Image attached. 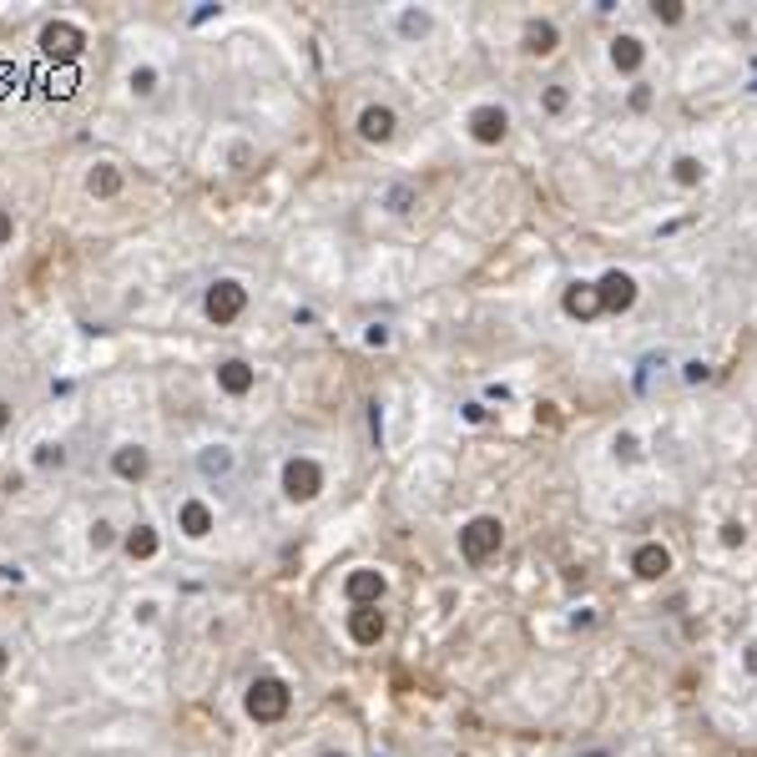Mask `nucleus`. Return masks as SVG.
Instances as JSON below:
<instances>
[{"instance_id": "f257e3e1", "label": "nucleus", "mask_w": 757, "mask_h": 757, "mask_svg": "<svg viewBox=\"0 0 757 757\" xmlns=\"http://www.w3.org/2000/svg\"><path fill=\"white\" fill-rule=\"evenodd\" d=\"M288 681L283 677H257L253 687H248V717L253 722H278L283 712H288Z\"/></svg>"}, {"instance_id": "f03ea898", "label": "nucleus", "mask_w": 757, "mask_h": 757, "mask_svg": "<svg viewBox=\"0 0 757 757\" xmlns=\"http://www.w3.org/2000/svg\"><path fill=\"white\" fill-rule=\"evenodd\" d=\"M283 490H288V500H313L323 490V470L313 460H288L283 464Z\"/></svg>"}, {"instance_id": "7ed1b4c3", "label": "nucleus", "mask_w": 757, "mask_h": 757, "mask_svg": "<svg viewBox=\"0 0 757 757\" xmlns=\"http://www.w3.org/2000/svg\"><path fill=\"white\" fill-rule=\"evenodd\" d=\"M243 303H248L243 283L222 278V283H212V293H207V319H218V323H232V319H238V313H243Z\"/></svg>"}, {"instance_id": "20e7f679", "label": "nucleus", "mask_w": 757, "mask_h": 757, "mask_svg": "<svg viewBox=\"0 0 757 757\" xmlns=\"http://www.w3.org/2000/svg\"><path fill=\"white\" fill-rule=\"evenodd\" d=\"M112 470L122 480H141V475H147V449H141V445H122L112 455Z\"/></svg>"}, {"instance_id": "39448f33", "label": "nucleus", "mask_w": 757, "mask_h": 757, "mask_svg": "<svg viewBox=\"0 0 757 757\" xmlns=\"http://www.w3.org/2000/svg\"><path fill=\"white\" fill-rule=\"evenodd\" d=\"M218 384L228 389V394H248V389H253V369H248L243 359H228L218 369Z\"/></svg>"}, {"instance_id": "423d86ee", "label": "nucleus", "mask_w": 757, "mask_h": 757, "mask_svg": "<svg viewBox=\"0 0 757 757\" xmlns=\"http://www.w3.org/2000/svg\"><path fill=\"white\" fill-rule=\"evenodd\" d=\"M495 540H500V526H495V520H475V526H470V536H464V551L480 561V555H485Z\"/></svg>"}, {"instance_id": "0eeeda50", "label": "nucleus", "mask_w": 757, "mask_h": 757, "mask_svg": "<svg viewBox=\"0 0 757 757\" xmlns=\"http://www.w3.org/2000/svg\"><path fill=\"white\" fill-rule=\"evenodd\" d=\"M182 530H187L193 540H203L207 530H212V510H207L203 500H187L182 505Z\"/></svg>"}, {"instance_id": "6e6552de", "label": "nucleus", "mask_w": 757, "mask_h": 757, "mask_svg": "<svg viewBox=\"0 0 757 757\" xmlns=\"http://www.w3.org/2000/svg\"><path fill=\"white\" fill-rule=\"evenodd\" d=\"M46 51L51 56H77L81 51V31L77 26H51L46 31Z\"/></svg>"}, {"instance_id": "1a4fd4ad", "label": "nucleus", "mask_w": 757, "mask_h": 757, "mask_svg": "<svg viewBox=\"0 0 757 757\" xmlns=\"http://www.w3.org/2000/svg\"><path fill=\"white\" fill-rule=\"evenodd\" d=\"M197 464H203L207 480H212V475H228V470H232V449H228V445H207L203 455H197Z\"/></svg>"}, {"instance_id": "9d476101", "label": "nucleus", "mask_w": 757, "mask_h": 757, "mask_svg": "<svg viewBox=\"0 0 757 757\" xmlns=\"http://www.w3.org/2000/svg\"><path fill=\"white\" fill-rule=\"evenodd\" d=\"M359 127H364V137H369V141H384L389 131H394V112H384V106H369Z\"/></svg>"}, {"instance_id": "9b49d317", "label": "nucleus", "mask_w": 757, "mask_h": 757, "mask_svg": "<svg viewBox=\"0 0 757 757\" xmlns=\"http://www.w3.org/2000/svg\"><path fill=\"white\" fill-rule=\"evenodd\" d=\"M127 555H137V561H147V555H157V536H152V526H137L127 536Z\"/></svg>"}, {"instance_id": "f8f14e48", "label": "nucleus", "mask_w": 757, "mask_h": 757, "mask_svg": "<svg viewBox=\"0 0 757 757\" xmlns=\"http://www.w3.org/2000/svg\"><path fill=\"white\" fill-rule=\"evenodd\" d=\"M384 590V581L374 576V571H359V576H348V596L354 601H369V596H379Z\"/></svg>"}, {"instance_id": "ddd939ff", "label": "nucleus", "mask_w": 757, "mask_h": 757, "mask_svg": "<svg viewBox=\"0 0 757 757\" xmlns=\"http://www.w3.org/2000/svg\"><path fill=\"white\" fill-rule=\"evenodd\" d=\"M379 631H384V621L374 617L369 606H359V611H354V636H359V642H379Z\"/></svg>"}, {"instance_id": "4468645a", "label": "nucleus", "mask_w": 757, "mask_h": 757, "mask_svg": "<svg viewBox=\"0 0 757 757\" xmlns=\"http://www.w3.org/2000/svg\"><path fill=\"white\" fill-rule=\"evenodd\" d=\"M116 187H122V177H116V167H96V172H91V193H96V197H112Z\"/></svg>"}, {"instance_id": "2eb2a0df", "label": "nucleus", "mask_w": 757, "mask_h": 757, "mask_svg": "<svg viewBox=\"0 0 757 757\" xmlns=\"http://www.w3.org/2000/svg\"><path fill=\"white\" fill-rule=\"evenodd\" d=\"M131 91H141V96H152V91H157V71H152V66L131 71Z\"/></svg>"}, {"instance_id": "dca6fc26", "label": "nucleus", "mask_w": 757, "mask_h": 757, "mask_svg": "<svg viewBox=\"0 0 757 757\" xmlns=\"http://www.w3.org/2000/svg\"><path fill=\"white\" fill-rule=\"evenodd\" d=\"M662 571H667V555H662V551H646V555H642V576H662Z\"/></svg>"}, {"instance_id": "f3484780", "label": "nucleus", "mask_w": 757, "mask_h": 757, "mask_svg": "<svg viewBox=\"0 0 757 757\" xmlns=\"http://www.w3.org/2000/svg\"><path fill=\"white\" fill-rule=\"evenodd\" d=\"M495 131H505V116H495V112H480V137H495Z\"/></svg>"}, {"instance_id": "a211bd4d", "label": "nucleus", "mask_w": 757, "mask_h": 757, "mask_svg": "<svg viewBox=\"0 0 757 757\" xmlns=\"http://www.w3.org/2000/svg\"><path fill=\"white\" fill-rule=\"evenodd\" d=\"M36 460H41V464H61L66 455H61V445H41V455H36Z\"/></svg>"}, {"instance_id": "6ab92c4d", "label": "nucleus", "mask_w": 757, "mask_h": 757, "mask_svg": "<svg viewBox=\"0 0 757 757\" xmlns=\"http://www.w3.org/2000/svg\"><path fill=\"white\" fill-rule=\"evenodd\" d=\"M106 540H112V526H106V520H96V526H91V545H106Z\"/></svg>"}, {"instance_id": "aec40b11", "label": "nucleus", "mask_w": 757, "mask_h": 757, "mask_svg": "<svg viewBox=\"0 0 757 757\" xmlns=\"http://www.w3.org/2000/svg\"><path fill=\"white\" fill-rule=\"evenodd\" d=\"M11 238V212H0V243Z\"/></svg>"}, {"instance_id": "412c9836", "label": "nucleus", "mask_w": 757, "mask_h": 757, "mask_svg": "<svg viewBox=\"0 0 757 757\" xmlns=\"http://www.w3.org/2000/svg\"><path fill=\"white\" fill-rule=\"evenodd\" d=\"M5 424H11V404H5V399H0V429H5Z\"/></svg>"}, {"instance_id": "4be33fe9", "label": "nucleus", "mask_w": 757, "mask_h": 757, "mask_svg": "<svg viewBox=\"0 0 757 757\" xmlns=\"http://www.w3.org/2000/svg\"><path fill=\"white\" fill-rule=\"evenodd\" d=\"M5 667H11V652H5V646H0V677H5Z\"/></svg>"}, {"instance_id": "5701e85b", "label": "nucleus", "mask_w": 757, "mask_h": 757, "mask_svg": "<svg viewBox=\"0 0 757 757\" xmlns=\"http://www.w3.org/2000/svg\"><path fill=\"white\" fill-rule=\"evenodd\" d=\"M323 757H344V752H323Z\"/></svg>"}]
</instances>
